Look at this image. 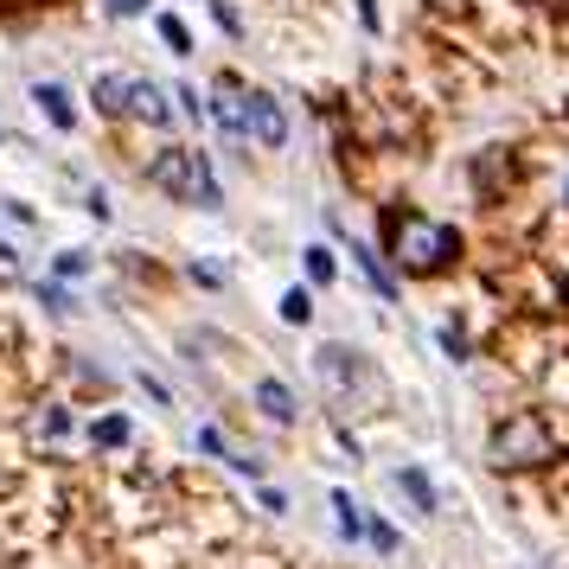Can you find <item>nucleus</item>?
<instances>
[{
	"mask_svg": "<svg viewBox=\"0 0 569 569\" xmlns=\"http://www.w3.org/2000/svg\"><path fill=\"white\" fill-rule=\"evenodd\" d=\"M160 39H167V52H180V58L192 52V32H186L180 20H173V13H160Z\"/></svg>",
	"mask_w": 569,
	"mask_h": 569,
	"instance_id": "obj_16",
	"label": "nucleus"
},
{
	"mask_svg": "<svg viewBox=\"0 0 569 569\" xmlns=\"http://www.w3.org/2000/svg\"><path fill=\"white\" fill-rule=\"evenodd\" d=\"M109 13H116V20H134V13H148V7H154V0H103Z\"/></svg>",
	"mask_w": 569,
	"mask_h": 569,
	"instance_id": "obj_19",
	"label": "nucleus"
},
{
	"mask_svg": "<svg viewBox=\"0 0 569 569\" xmlns=\"http://www.w3.org/2000/svg\"><path fill=\"white\" fill-rule=\"evenodd\" d=\"M206 116L224 129V141H250V129H243V83H237V78H218Z\"/></svg>",
	"mask_w": 569,
	"mask_h": 569,
	"instance_id": "obj_7",
	"label": "nucleus"
},
{
	"mask_svg": "<svg viewBox=\"0 0 569 569\" xmlns=\"http://www.w3.org/2000/svg\"><path fill=\"white\" fill-rule=\"evenodd\" d=\"M385 257L403 269V276H441L461 262V231L455 224H436L422 211H390L385 224Z\"/></svg>",
	"mask_w": 569,
	"mask_h": 569,
	"instance_id": "obj_1",
	"label": "nucleus"
},
{
	"mask_svg": "<svg viewBox=\"0 0 569 569\" xmlns=\"http://www.w3.org/2000/svg\"><path fill=\"white\" fill-rule=\"evenodd\" d=\"M90 441L97 448H129V416H97L90 422Z\"/></svg>",
	"mask_w": 569,
	"mask_h": 569,
	"instance_id": "obj_11",
	"label": "nucleus"
},
{
	"mask_svg": "<svg viewBox=\"0 0 569 569\" xmlns=\"http://www.w3.org/2000/svg\"><path fill=\"white\" fill-rule=\"evenodd\" d=\"M365 538H371V550H385V557L403 543V538H397V525H385V518H365Z\"/></svg>",
	"mask_w": 569,
	"mask_h": 569,
	"instance_id": "obj_17",
	"label": "nucleus"
},
{
	"mask_svg": "<svg viewBox=\"0 0 569 569\" xmlns=\"http://www.w3.org/2000/svg\"><path fill=\"white\" fill-rule=\"evenodd\" d=\"M243 129L257 148H288V116L269 90H243Z\"/></svg>",
	"mask_w": 569,
	"mask_h": 569,
	"instance_id": "obj_5",
	"label": "nucleus"
},
{
	"mask_svg": "<svg viewBox=\"0 0 569 569\" xmlns=\"http://www.w3.org/2000/svg\"><path fill=\"white\" fill-rule=\"evenodd\" d=\"M333 512H339V531L346 538H365V518H359V499L352 492H333Z\"/></svg>",
	"mask_w": 569,
	"mask_h": 569,
	"instance_id": "obj_15",
	"label": "nucleus"
},
{
	"mask_svg": "<svg viewBox=\"0 0 569 569\" xmlns=\"http://www.w3.org/2000/svg\"><path fill=\"white\" fill-rule=\"evenodd\" d=\"M352 257H359V269H365V282L378 288V301H397V276H390L385 262H378V250H359V243H352Z\"/></svg>",
	"mask_w": 569,
	"mask_h": 569,
	"instance_id": "obj_10",
	"label": "nucleus"
},
{
	"mask_svg": "<svg viewBox=\"0 0 569 569\" xmlns=\"http://www.w3.org/2000/svg\"><path fill=\"white\" fill-rule=\"evenodd\" d=\"M122 116L167 129V122H173V103H167V97H160V90H154L148 78H122Z\"/></svg>",
	"mask_w": 569,
	"mask_h": 569,
	"instance_id": "obj_6",
	"label": "nucleus"
},
{
	"mask_svg": "<svg viewBox=\"0 0 569 569\" xmlns=\"http://www.w3.org/2000/svg\"><path fill=\"white\" fill-rule=\"evenodd\" d=\"M83 269H90V257H83V250H64V257H58V276H83Z\"/></svg>",
	"mask_w": 569,
	"mask_h": 569,
	"instance_id": "obj_22",
	"label": "nucleus"
},
{
	"mask_svg": "<svg viewBox=\"0 0 569 569\" xmlns=\"http://www.w3.org/2000/svg\"><path fill=\"white\" fill-rule=\"evenodd\" d=\"M301 269H308V282H333V250L327 243H308L301 250Z\"/></svg>",
	"mask_w": 569,
	"mask_h": 569,
	"instance_id": "obj_13",
	"label": "nucleus"
},
{
	"mask_svg": "<svg viewBox=\"0 0 569 569\" xmlns=\"http://www.w3.org/2000/svg\"><path fill=\"white\" fill-rule=\"evenodd\" d=\"M148 186L167 192V199H186V206H206L218 211V180H211V167L199 148H160L148 160Z\"/></svg>",
	"mask_w": 569,
	"mask_h": 569,
	"instance_id": "obj_3",
	"label": "nucleus"
},
{
	"mask_svg": "<svg viewBox=\"0 0 569 569\" xmlns=\"http://www.w3.org/2000/svg\"><path fill=\"white\" fill-rule=\"evenodd\" d=\"M563 192H569V186H563Z\"/></svg>",
	"mask_w": 569,
	"mask_h": 569,
	"instance_id": "obj_24",
	"label": "nucleus"
},
{
	"mask_svg": "<svg viewBox=\"0 0 569 569\" xmlns=\"http://www.w3.org/2000/svg\"><path fill=\"white\" fill-rule=\"evenodd\" d=\"M550 455H557V436H550V429H543L531 410H525V416H506V422L492 429V441H487V461L499 467V473L538 467V461H550Z\"/></svg>",
	"mask_w": 569,
	"mask_h": 569,
	"instance_id": "obj_4",
	"label": "nucleus"
},
{
	"mask_svg": "<svg viewBox=\"0 0 569 569\" xmlns=\"http://www.w3.org/2000/svg\"><path fill=\"white\" fill-rule=\"evenodd\" d=\"M397 487H403V492L416 499V512H436V487H429V480H422L416 467H403V473H397Z\"/></svg>",
	"mask_w": 569,
	"mask_h": 569,
	"instance_id": "obj_12",
	"label": "nucleus"
},
{
	"mask_svg": "<svg viewBox=\"0 0 569 569\" xmlns=\"http://www.w3.org/2000/svg\"><path fill=\"white\" fill-rule=\"evenodd\" d=\"M282 320H288V327H308V320H313V295H308V288H288V295H282Z\"/></svg>",
	"mask_w": 569,
	"mask_h": 569,
	"instance_id": "obj_14",
	"label": "nucleus"
},
{
	"mask_svg": "<svg viewBox=\"0 0 569 569\" xmlns=\"http://www.w3.org/2000/svg\"><path fill=\"white\" fill-rule=\"evenodd\" d=\"M173 97H180V109H186V116H192V122H199V116H206V97H199V90H192V83H180V90H173Z\"/></svg>",
	"mask_w": 569,
	"mask_h": 569,
	"instance_id": "obj_18",
	"label": "nucleus"
},
{
	"mask_svg": "<svg viewBox=\"0 0 569 569\" xmlns=\"http://www.w3.org/2000/svg\"><path fill=\"white\" fill-rule=\"evenodd\" d=\"M313 371H320V385L333 390L346 410H378L385 403V378H378V365L352 352V346H320L313 352Z\"/></svg>",
	"mask_w": 569,
	"mask_h": 569,
	"instance_id": "obj_2",
	"label": "nucleus"
},
{
	"mask_svg": "<svg viewBox=\"0 0 569 569\" xmlns=\"http://www.w3.org/2000/svg\"><path fill=\"white\" fill-rule=\"evenodd\" d=\"M0 269H13V243L7 237H0Z\"/></svg>",
	"mask_w": 569,
	"mask_h": 569,
	"instance_id": "obj_23",
	"label": "nucleus"
},
{
	"mask_svg": "<svg viewBox=\"0 0 569 569\" xmlns=\"http://www.w3.org/2000/svg\"><path fill=\"white\" fill-rule=\"evenodd\" d=\"M211 20L224 32H243V20H237V7H224V0H211Z\"/></svg>",
	"mask_w": 569,
	"mask_h": 569,
	"instance_id": "obj_20",
	"label": "nucleus"
},
{
	"mask_svg": "<svg viewBox=\"0 0 569 569\" xmlns=\"http://www.w3.org/2000/svg\"><path fill=\"white\" fill-rule=\"evenodd\" d=\"M32 103H39V116H46L58 134L78 129V109H71V90H64V83H32Z\"/></svg>",
	"mask_w": 569,
	"mask_h": 569,
	"instance_id": "obj_9",
	"label": "nucleus"
},
{
	"mask_svg": "<svg viewBox=\"0 0 569 569\" xmlns=\"http://www.w3.org/2000/svg\"><path fill=\"white\" fill-rule=\"evenodd\" d=\"M39 301H46V308H52V313H64V308H71V295H64V288H58V282H46V288H39Z\"/></svg>",
	"mask_w": 569,
	"mask_h": 569,
	"instance_id": "obj_21",
	"label": "nucleus"
},
{
	"mask_svg": "<svg viewBox=\"0 0 569 569\" xmlns=\"http://www.w3.org/2000/svg\"><path fill=\"white\" fill-rule=\"evenodd\" d=\"M257 410L269 416L276 429H295V422H301V403H295V390H288L282 378H262L257 385Z\"/></svg>",
	"mask_w": 569,
	"mask_h": 569,
	"instance_id": "obj_8",
	"label": "nucleus"
}]
</instances>
